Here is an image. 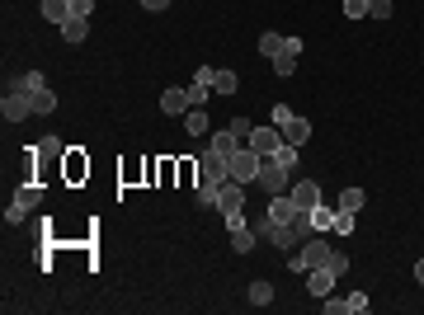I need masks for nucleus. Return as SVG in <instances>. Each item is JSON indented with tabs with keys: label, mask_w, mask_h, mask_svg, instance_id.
<instances>
[{
	"label": "nucleus",
	"mask_w": 424,
	"mask_h": 315,
	"mask_svg": "<svg viewBox=\"0 0 424 315\" xmlns=\"http://www.w3.org/2000/svg\"><path fill=\"white\" fill-rule=\"evenodd\" d=\"M208 146H212V151H222V156H231V151L240 146V136H236L231 128H227V132H212V141H208Z\"/></svg>",
	"instance_id": "aec40b11"
},
{
	"label": "nucleus",
	"mask_w": 424,
	"mask_h": 315,
	"mask_svg": "<svg viewBox=\"0 0 424 315\" xmlns=\"http://www.w3.org/2000/svg\"><path fill=\"white\" fill-rule=\"evenodd\" d=\"M288 226H292V231H297L302 240H307V236H316V226H311V212H302V207H297V216H292Z\"/></svg>",
	"instance_id": "cd10ccee"
},
{
	"label": "nucleus",
	"mask_w": 424,
	"mask_h": 315,
	"mask_svg": "<svg viewBox=\"0 0 424 315\" xmlns=\"http://www.w3.org/2000/svg\"><path fill=\"white\" fill-rule=\"evenodd\" d=\"M231 132H236L240 141H245V136H250V132H255V128H250V123H245V118H236V123H231Z\"/></svg>",
	"instance_id": "58836bf2"
},
{
	"label": "nucleus",
	"mask_w": 424,
	"mask_h": 315,
	"mask_svg": "<svg viewBox=\"0 0 424 315\" xmlns=\"http://www.w3.org/2000/svg\"><path fill=\"white\" fill-rule=\"evenodd\" d=\"M61 38H66V43H85V38H90V19H76V14H71V19L61 24Z\"/></svg>",
	"instance_id": "a211bd4d"
},
{
	"label": "nucleus",
	"mask_w": 424,
	"mask_h": 315,
	"mask_svg": "<svg viewBox=\"0 0 424 315\" xmlns=\"http://www.w3.org/2000/svg\"><path fill=\"white\" fill-rule=\"evenodd\" d=\"M325 259H330V245L320 236H307L297 245V254H292V268H297V273H311V268H320Z\"/></svg>",
	"instance_id": "7ed1b4c3"
},
{
	"label": "nucleus",
	"mask_w": 424,
	"mask_h": 315,
	"mask_svg": "<svg viewBox=\"0 0 424 315\" xmlns=\"http://www.w3.org/2000/svg\"><path fill=\"white\" fill-rule=\"evenodd\" d=\"M311 226H316V236H325V231H335V207H311Z\"/></svg>",
	"instance_id": "6ab92c4d"
},
{
	"label": "nucleus",
	"mask_w": 424,
	"mask_h": 315,
	"mask_svg": "<svg viewBox=\"0 0 424 315\" xmlns=\"http://www.w3.org/2000/svg\"><path fill=\"white\" fill-rule=\"evenodd\" d=\"M217 198H222V184L203 179V184H198V207H217Z\"/></svg>",
	"instance_id": "393cba45"
},
{
	"label": "nucleus",
	"mask_w": 424,
	"mask_h": 315,
	"mask_svg": "<svg viewBox=\"0 0 424 315\" xmlns=\"http://www.w3.org/2000/svg\"><path fill=\"white\" fill-rule=\"evenodd\" d=\"M38 151H48V156H61V151H66V146H61V136H48V141H43V146H38Z\"/></svg>",
	"instance_id": "e433bc0d"
},
{
	"label": "nucleus",
	"mask_w": 424,
	"mask_h": 315,
	"mask_svg": "<svg viewBox=\"0 0 424 315\" xmlns=\"http://www.w3.org/2000/svg\"><path fill=\"white\" fill-rule=\"evenodd\" d=\"M217 212H222L227 221H236V216H245V188H240L236 179H227V184H222V198H217Z\"/></svg>",
	"instance_id": "39448f33"
},
{
	"label": "nucleus",
	"mask_w": 424,
	"mask_h": 315,
	"mask_svg": "<svg viewBox=\"0 0 424 315\" xmlns=\"http://www.w3.org/2000/svg\"><path fill=\"white\" fill-rule=\"evenodd\" d=\"M245 146H250V151H260L264 160H273V151L283 146V132H278V128H255L250 136H245Z\"/></svg>",
	"instance_id": "0eeeda50"
},
{
	"label": "nucleus",
	"mask_w": 424,
	"mask_h": 315,
	"mask_svg": "<svg viewBox=\"0 0 424 315\" xmlns=\"http://www.w3.org/2000/svg\"><path fill=\"white\" fill-rule=\"evenodd\" d=\"M165 5H170V0H142V10H151V14H160Z\"/></svg>",
	"instance_id": "ea45409f"
},
{
	"label": "nucleus",
	"mask_w": 424,
	"mask_h": 315,
	"mask_svg": "<svg viewBox=\"0 0 424 315\" xmlns=\"http://www.w3.org/2000/svg\"><path fill=\"white\" fill-rule=\"evenodd\" d=\"M335 236H354V212L335 207Z\"/></svg>",
	"instance_id": "473e14b6"
},
{
	"label": "nucleus",
	"mask_w": 424,
	"mask_h": 315,
	"mask_svg": "<svg viewBox=\"0 0 424 315\" xmlns=\"http://www.w3.org/2000/svg\"><path fill=\"white\" fill-rule=\"evenodd\" d=\"M325 263H330L335 273H349V254H335V250H330V259H325Z\"/></svg>",
	"instance_id": "c9c22d12"
},
{
	"label": "nucleus",
	"mask_w": 424,
	"mask_h": 315,
	"mask_svg": "<svg viewBox=\"0 0 424 315\" xmlns=\"http://www.w3.org/2000/svg\"><path fill=\"white\" fill-rule=\"evenodd\" d=\"M260 165H264V156H260V151H250V146H236V151L227 156V170H231V179H236V184H255Z\"/></svg>",
	"instance_id": "f03ea898"
},
{
	"label": "nucleus",
	"mask_w": 424,
	"mask_h": 315,
	"mask_svg": "<svg viewBox=\"0 0 424 315\" xmlns=\"http://www.w3.org/2000/svg\"><path fill=\"white\" fill-rule=\"evenodd\" d=\"M415 278H420V283H424V259H420V263H415Z\"/></svg>",
	"instance_id": "a19ab883"
},
{
	"label": "nucleus",
	"mask_w": 424,
	"mask_h": 315,
	"mask_svg": "<svg viewBox=\"0 0 424 315\" xmlns=\"http://www.w3.org/2000/svg\"><path fill=\"white\" fill-rule=\"evenodd\" d=\"M38 10H43V19H48V24H66V19H71V0H38Z\"/></svg>",
	"instance_id": "2eb2a0df"
},
{
	"label": "nucleus",
	"mask_w": 424,
	"mask_h": 315,
	"mask_svg": "<svg viewBox=\"0 0 424 315\" xmlns=\"http://www.w3.org/2000/svg\"><path fill=\"white\" fill-rule=\"evenodd\" d=\"M227 226H231V250H236V254H250V250L260 245V231H250V226H245V216L227 221Z\"/></svg>",
	"instance_id": "9d476101"
},
{
	"label": "nucleus",
	"mask_w": 424,
	"mask_h": 315,
	"mask_svg": "<svg viewBox=\"0 0 424 315\" xmlns=\"http://www.w3.org/2000/svg\"><path fill=\"white\" fill-rule=\"evenodd\" d=\"M363 203H368L363 188H345V193L335 198V207H340V212H363Z\"/></svg>",
	"instance_id": "f3484780"
},
{
	"label": "nucleus",
	"mask_w": 424,
	"mask_h": 315,
	"mask_svg": "<svg viewBox=\"0 0 424 315\" xmlns=\"http://www.w3.org/2000/svg\"><path fill=\"white\" fill-rule=\"evenodd\" d=\"M203 179H212V184H227V179H231V170H227V156H222V151H203Z\"/></svg>",
	"instance_id": "f8f14e48"
},
{
	"label": "nucleus",
	"mask_w": 424,
	"mask_h": 315,
	"mask_svg": "<svg viewBox=\"0 0 424 315\" xmlns=\"http://www.w3.org/2000/svg\"><path fill=\"white\" fill-rule=\"evenodd\" d=\"M273 128L283 132V141H288V146H302V141L311 136V123H307L302 113H292L288 104H273Z\"/></svg>",
	"instance_id": "f257e3e1"
},
{
	"label": "nucleus",
	"mask_w": 424,
	"mask_h": 315,
	"mask_svg": "<svg viewBox=\"0 0 424 315\" xmlns=\"http://www.w3.org/2000/svg\"><path fill=\"white\" fill-rule=\"evenodd\" d=\"M297 216V203L288 193H269V221H292Z\"/></svg>",
	"instance_id": "4468645a"
},
{
	"label": "nucleus",
	"mask_w": 424,
	"mask_h": 315,
	"mask_svg": "<svg viewBox=\"0 0 424 315\" xmlns=\"http://www.w3.org/2000/svg\"><path fill=\"white\" fill-rule=\"evenodd\" d=\"M288 179H292V170H283L278 160H264V165H260V174H255V184L269 188V193H288Z\"/></svg>",
	"instance_id": "423d86ee"
},
{
	"label": "nucleus",
	"mask_w": 424,
	"mask_h": 315,
	"mask_svg": "<svg viewBox=\"0 0 424 315\" xmlns=\"http://www.w3.org/2000/svg\"><path fill=\"white\" fill-rule=\"evenodd\" d=\"M325 311L330 315H358V311H368V292H349V296H325Z\"/></svg>",
	"instance_id": "6e6552de"
},
{
	"label": "nucleus",
	"mask_w": 424,
	"mask_h": 315,
	"mask_svg": "<svg viewBox=\"0 0 424 315\" xmlns=\"http://www.w3.org/2000/svg\"><path fill=\"white\" fill-rule=\"evenodd\" d=\"M335 278H340V273H335L330 263L311 268V273H307V287H311V296H330V292H335Z\"/></svg>",
	"instance_id": "9b49d317"
},
{
	"label": "nucleus",
	"mask_w": 424,
	"mask_h": 315,
	"mask_svg": "<svg viewBox=\"0 0 424 315\" xmlns=\"http://www.w3.org/2000/svg\"><path fill=\"white\" fill-rule=\"evenodd\" d=\"M278 52H283V33H264V38H260V57H269V61H273Z\"/></svg>",
	"instance_id": "bb28decb"
},
{
	"label": "nucleus",
	"mask_w": 424,
	"mask_h": 315,
	"mask_svg": "<svg viewBox=\"0 0 424 315\" xmlns=\"http://www.w3.org/2000/svg\"><path fill=\"white\" fill-rule=\"evenodd\" d=\"M297 57H302V38H283V52L273 57V76H292Z\"/></svg>",
	"instance_id": "1a4fd4ad"
},
{
	"label": "nucleus",
	"mask_w": 424,
	"mask_h": 315,
	"mask_svg": "<svg viewBox=\"0 0 424 315\" xmlns=\"http://www.w3.org/2000/svg\"><path fill=\"white\" fill-rule=\"evenodd\" d=\"M52 108H57L52 90H38V94H33V113H52Z\"/></svg>",
	"instance_id": "c85d7f7f"
},
{
	"label": "nucleus",
	"mask_w": 424,
	"mask_h": 315,
	"mask_svg": "<svg viewBox=\"0 0 424 315\" xmlns=\"http://www.w3.org/2000/svg\"><path fill=\"white\" fill-rule=\"evenodd\" d=\"M71 14H76V19H90V14H95V0H71Z\"/></svg>",
	"instance_id": "f704fd0d"
},
{
	"label": "nucleus",
	"mask_w": 424,
	"mask_h": 315,
	"mask_svg": "<svg viewBox=\"0 0 424 315\" xmlns=\"http://www.w3.org/2000/svg\"><path fill=\"white\" fill-rule=\"evenodd\" d=\"M184 128H189V136H203V132H208V113H203V108H189Z\"/></svg>",
	"instance_id": "b1692460"
},
{
	"label": "nucleus",
	"mask_w": 424,
	"mask_h": 315,
	"mask_svg": "<svg viewBox=\"0 0 424 315\" xmlns=\"http://www.w3.org/2000/svg\"><path fill=\"white\" fill-rule=\"evenodd\" d=\"M160 108H165V113H189V90H180V85H175V90H165V94H160Z\"/></svg>",
	"instance_id": "dca6fc26"
},
{
	"label": "nucleus",
	"mask_w": 424,
	"mask_h": 315,
	"mask_svg": "<svg viewBox=\"0 0 424 315\" xmlns=\"http://www.w3.org/2000/svg\"><path fill=\"white\" fill-rule=\"evenodd\" d=\"M0 113H5V123H24V118H33V94H28V90H5Z\"/></svg>",
	"instance_id": "20e7f679"
},
{
	"label": "nucleus",
	"mask_w": 424,
	"mask_h": 315,
	"mask_svg": "<svg viewBox=\"0 0 424 315\" xmlns=\"http://www.w3.org/2000/svg\"><path fill=\"white\" fill-rule=\"evenodd\" d=\"M208 90H212V85L193 80V85H189V104H193V108H203V104H208Z\"/></svg>",
	"instance_id": "7c9ffc66"
},
{
	"label": "nucleus",
	"mask_w": 424,
	"mask_h": 315,
	"mask_svg": "<svg viewBox=\"0 0 424 315\" xmlns=\"http://www.w3.org/2000/svg\"><path fill=\"white\" fill-rule=\"evenodd\" d=\"M193 80H203V85H212V80H217V66H198V76Z\"/></svg>",
	"instance_id": "4c0bfd02"
},
{
	"label": "nucleus",
	"mask_w": 424,
	"mask_h": 315,
	"mask_svg": "<svg viewBox=\"0 0 424 315\" xmlns=\"http://www.w3.org/2000/svg\"><path fill=\"white\" fill-rule=\"evenodd\" d=\"M10 90H28V94H38V90H48V80L38 76V71H24L19 80H10Z\"/></svg>",
	"instance_id": "412c9836"
},
{
	"label": "nucleus",
	"mask_w": 424,
	"mask_h": 315,
	"mask_svg": "<svg viewBox=\"0 0 424 315\" xmlns=\"http://www.w3.org/2000/svg\"><path fill=\"white\" fill-rule=\"evenodd\" d=\"M288 198H292V203H297V207H302V212L320 207V188L311 184V179H302V184H292V188H288Z\"/></svg>",
	"instance_id": "ddd939ff"
},
{
	"label": "nucleus",
	"mask_w": 424,
	"mask_h": 315,
	"mask_svg": "<svg viewBox=\"0 0 424 315\" xmlns=\"http://www.w3.org/2000/svg\"><path fill=\"white\" fill-rule=\"evenodd\" d=\"M269 301H273V283L255 278V283H250V306H269Z\"/></svg>",
	"instance_id": "4be33fe9"
},
{
	"label": "nucleus",
	"mask_w": 424,
	"mask_h": 315,
	"mask_svg": "<svg viewBox=\"0 0 424 315\" xmlns=\"http://www.w3.org/2000/svg\"><path fill=\"white\" fill-rule=\"evenodd\" d=\"M15 203H19V207H24V212H33V207H38V203H43V188H38V184H24V188H19V193H15Z\"/></svg>",
	"instance_id": "5701e85b"
},
{
	"label": "nucleus",
	"mask_w": 424,
	"mask_h": 315,
	"mask_svg": "<svg viewBox=\"0 0 424 315\" xmlns=\"http://www.w3.org/2000/svg\"><path fill=\"white\" fill-rule=\"evenodd\" d=\"M236 85H240L236 71H217V80H212V90H217V94H236Z\"/></svg>",
	"instance_id": "a878e982"
},
{
	"label": "nucleus",
	"mask_w": 424,
	"mask_h": 315,
	"mask_svg": "<svg viewBox=\"0 0 424 315\" xmlns=\"http://www.w3.org/2000/svg\"><path fill=\"white\" fill-rule=\"evenodd\" d=\"M368 19H392V0H368Z\"/></svg>",
	"instance_id": "2f4dec72"
},
{
	"label": "nucleus",
	"mask_w": 424,
	"mask_h": 315,
	"mask_svg": "<svg viewBox=\"0 0 424 315\" xmlns=\"http://www.w3.org/2000/svg\"><path fill=\"white\" fill-rule=\"evenodd\" d=\"M273 160H278L283 170H297V146H288V141H283V146L273 151Z\"/></svg>",
	"instance_id": "c756f323"
},
{
	"label": "nucleus",
	"mask_w": 424,
	"mask_h": 315,
	"mask_svg": "<svg viewBox=\"0 0 424 315\" xmlns=\"http://www.w3.org/2000/svg\"><path fill=\"white\" fill-rule=\"evenodd\" d=\"M345 19H368V0H345Z\"/></svg>",
	"instance_id": "72a5a7b5"
}]
</instances>
